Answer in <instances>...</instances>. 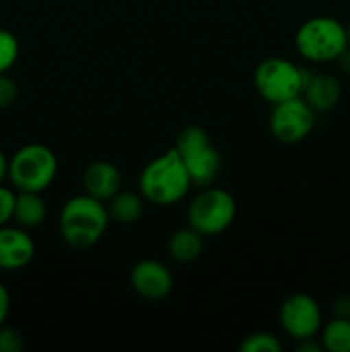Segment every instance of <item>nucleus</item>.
Instances as JSON below:
<instances>
[{"mask_svg":"<svg viewBox=\"0 0 350 352\" xmlns=\"http://www.w3.org/2000/svg\"><path fill=\"white\" fill-rule=\"evenodd\" d=\"M280 325L295 340L314 339L323 327V313L312 296L297 292L281 302Z\"/></svg>","mask_w":350,"mask_h":352,"instance_id":"9","label":"nucleus"},{"mask_svg":"<svg viewBox=\"0 0 350 352\" xmlns=\"http://www.w3.org/2000/svg\"><path fill=\"white\" fill-rule=\"evenodd\" d=\"M304 81L305 69L283 57L264 58L254 71V88L271 105L301 96Z\"/></svg>","mask_w":350,"mask_h":352,"instance_id":"7","label":"nucleus"},{"mask_svg":"<svg viewBox=\"0 0 350 352\" xmlns=\"http://www.w3.org/2000/svg\"><path fill=\"white\" fill-rule=\"evenodd\" d=\"M19 57V41L16 34L7 30H0V74L14 67Z\"/></svg>","mask_w":350,"mask_h":352,"instance_id":"19","label":"nucleus"},{"mask_svg":"<svg viewBox=\"0 0 350 352\" xmlns=\"http://www.w3.org/2000/svg\"><path fill=\"white\" fill-rule=\"evenodd\" d=\"M321 349H323L321 344H316L312 339L299 340V346H297L299 352H321Z\"/></svg>","mask_w":350,"mask_h":352,"instance_id":"25","label":"nucleus"},{"mask_svg":"<svg viewBox=\"0 0 350 352\" xmlns=\"http://www.w3.org/2000/svg\"><path fill=\"white\" fill-rule=\"evenodd\" d=\"M239 349L242 352H280L281 344L273 333L254 332L242 340Z\"/></svg>","mask_w":350,"mask_h":352,"instance_id":"18","label":"nucleus"},{"mask_svg":"<svg viewBox=\"0 0 350 352\" xmlns=\"http://www.w3.org/2000/svg\"><path fill=\"white\" fill-rule=\"evenodd\" d=\"M314 113L302 96L277 103L270 116L271 134L283 144L301 143L314 129Z\"/></svg>","mask_w":350,"mask_h":352,"instance_id":"8","label":"nucleus"},{"mask_svg":"<svg viewBox=\"0 0 350 352\" xmlns=\"http://www.w3.org/2000/svg\"><path fill=\"white\" fill-rule=\"evenodd\" d=\"M333 313L340 318H350V296L343 294L333 301Z\"/></svg>","mask_w":350,"mask_h":352,"instance_id":"23","label":"nucleus"},{"mask_svg":"<svg viewBox=\"0 0 350 352\" xmlns=\"http://www.w3.org/2000/svg\"><path fill=\"white\" fill-rule=\"evenodd\" d=\"M12 219L23 229H33V227L41 226L43 220L47 219V203L41 198V192L17 191Z\"/></svg>","mask_w":350,"mask_h":352,"instance_id":"14","label":"nucleus"},{"mask_svg":"<svg viewBox=\"0 0 350 352\" xmlns=\"http://www.w3.org/2000/svg\"><path fill=\"white\" fill-rule=\"evenodd\" d=\"M24 347L23 336L9 327H0V352H21Z\"/></svg>","mask_w":350,"mask_h":352,"instance_id":"20","label":"nucleus"},{"mask_svg":"<svg viewBox=\"0 0 350 352\" xmlns=\"http://www.w3.org/2000/svg\"><path fill=\"white\" fill-rule=\"evenodd\" d=\"M323 349L329 352H350V318L335 316L321 332Z\"/></svg>","mask_w":350,"mask_h":352,"instance_id":"17","label":"nucleus"},{"mask_svg":"<svg viewBox=\"0 0 350 352\" xmlns=\"http://www.w3.org/2000/svg\"><path fill=\"white\" fill-rule=\"evenodd\" d=\"M10 311V296L9 291H7L5 285L0 282V327L5 323L7 316H9Z\"/></svg>","mask_w":350,"mask_h":352,"instance_id":"24","label":"nucleus"},{"mask_svg":"<svg viewBox=\"0 0 350 352\" xmlns=\"http://www.w3.org/2000/svg\"><path fill=\"white\" fill-rule=\"evenodd\" d=\"M110 215L105 203L91 198L89 195H79L69 199L62 206L58 217L60 236L69 246L75 250L93 248L108 227Z\"/></svg>","mask_w":350,"mask_h":352,"instance_id":"2","label":"nucleus"},{"mask_svg":"<svg viewBox=\"0 0 350 352\" xmlns=\"http://www.w3.org/2000/svg\"><path fill=\"white\" fill-rule=\"evenodd\" d=\"M5 179H9V158L0 150V186L3 184Z\"/></svg>","mask_w":350,"mask_h":352,"instance_id":"27","label":"nucleus"},{"mask_svg":"<svg viewBox=\"0 0 350 352\" xmlns=\"http://www.w3.org/2000/svg\"><path fill=\"white\" fill-rule=\"evenodd\" d=\"M347 38H349V45H350V24L347 26Z\"/></svg>","mask_w":350,"mask_h":352,"instance_id":"28","label":"nucleus"},{"mask_svg":"<svg viewBox=\"0 0 350 352\" xmlns=\"http://www.w3.org/2000/svg\"><path fill=\"white\" fill-rule=\"evenodd\" d=\"M14 201H16V192L9 188L0 186V227L7 226L12 220L14 215Z\"/></svg>","mask_w":350,"mask_h":352,"instance_id":"22","label":"nucleus"},{"mask_svg":"<svg viewBox=\"0 0 350 352\" xmlns=\"http://www.w3.org/2000/svg\"><path fill=\"white\" fill-rule=\"evenodd\" d=\"M347 47V28L335 17H311L295 33V48L309 62L336 60Z\"/></svg>","mask_w":350,"mask_h":352,"instance_id":"3","label":"nucleus"},{"mask_svg":"<svg viewBox=\"0 0 350 352\" xmlns=\"http://www.w3.org/2000/svg\"><path fill=\"white\" fill-rule=\"evenodd\" d=\"M237 205L229 191L220 188H202L187 206V222L202 236H218L233 223Z\"/></svg>","mask_w":350,"mask_h":352,"instance_id":"6","label":"nucleus"},{"mask_svg":"<svg viewBox=\"0 0 350 352\" xmlns=\"http://www.w3.org/2000/svg\"><path fill=\"white\" fill-rule=\"evenodd\" d=\"M84 192L102 203H108L122 189V175L113 164L96 160L86 167L82 174Z\"/></svg>","mask_w":350,"mask_h":352,"instance_id":"13","label":"nucleus"},{"mask_svg":"<svg viewBox=\"0 0 350 352\" xmlns=\"http://www.w3.org/2000/svg\"><path fill=\"white\" fill-rule=\"evenodd\" d=\"M301 96L314 112H329L342 98V85L328 72L305 71L304 89Z\"/></svg>","mask_w":350,"mask_h":352,"instance_id":"12","label":"nucleus"},{"mask_svg":"<svg viewBox=\"0 0 350 352\" xmlns=\"http://www.w3.org/2000/svg\"><path fill=\"white\" fill-rule=\"evenodd\" d=\"M130 285L146 301H161L174 287V277L163 263L143 260L130 270Z\"/></svg>","mask_w":350,"mask_h":352,"instance_id":"10","label":"nucleus"},{"mask_svg":"<svg viewBox=\"0 0 350 352\" xmlns=\"http://www.w3.org/2000/svg\"><path fill=\"white\" fill-rule=\"evenodd\" d=\"M202 234L189 227L175 230L168 239V253L178 263H191L202 253Z\"/></svg>","mask_w":350,"mask_h":352,"instance_id":"15","label":"nucleus"},{"mask_svg":"<svg viewBox=\"0 0 350 352\" xmlns=\"http://www.w3.org/2000/svg\"><path fill=\"white\" fill-rule=\"evenodd\" d=\"M34 256V241L23 227H0V270H21Z\"/></svg>","mask_w":350,"mask_h":352,"instance_id":"11","label":"nucleus"},{"mask_svg":"<svg viewBox=\"0 0 350 352\" xmlns=\"http://www.w3.org/2000/svg\"><path fill=\"white\" fill-rule=\"evenodd\" d=\"M17 93H19V89H17L16 81L9 78L7 72L0 74V110L12 105L17 100Z\"/></svg>","mask_w":350,"mask_h":352,"instance_id":"21","label":"nucleus"},{"mask_svg":"<svg viewBox=\"0 0 350 352\" xmlns=\"http://www.w3.org/2000/svg\"><path fill=\"white\" fill-rule=\"evenodd\" d=\"M336 62H338L340 71L345 72V74H350V45L342 52V54H340V57L336 58Z\"/></svg>","mask_w":350,"mask_h":352,"instance_id":"26","label":"nucleus"},{"mask_svg":"<svg viewBox=\"0 0 350 352\" xmlns=\"http://www.w3.org/2000/svg\"><path fill=\"white\" fill-rule=\"evenodd\" d=\"M174 148L187 168L192 186L208 188L215 182L222 167V158L202 127H184L178 133Z\"/></svg>","mask_w":350,"mask_h":352,"instance_id":"5","label":"nucleus"},{"mask_svg":"<svg viewBox=\"0 0 350 352\" xmlns=\"http://www.w3.org/2000/svg\"><path fill=\"white\" fill-rule=\"evenodd\" d=\"M143 195L130 191H119L108 201V215L110 219L120 223H134L141 219L144 212Z\"/></svg>","mask_w":350,"mask_h":352,"instance_id":"16","label":"nucleus"},{"mask_svg":"<svg viewBox=\"0 0 350 352\" xmlns=\"http://www.w3.org/2000/svg\"><path fill=\"white\" fill-rule=\"evenodd\" d=\"M191 186L187 168L175 148L153 158L139 175L141 195L156 206H172L182 201Z\"/></svg>","mask_w":350,"mask_h":352,"instance_id":"1","label":"nucleus"},{"mask_svg":"<svg viewBox=\"0 0 350 352\" xmlns=\"http://www.w3.org/2000/svg\"><path fill=\"white\" fill-rule=\"evenodd\" d=\"M57 170L55 153L40 143L24 144L9 158V181L17 191L43 192L55 181Z\"/></svg>","mask_w":350,"mask_h":352,"instance_id":"4","label":"nucleus"}]
</instances>
